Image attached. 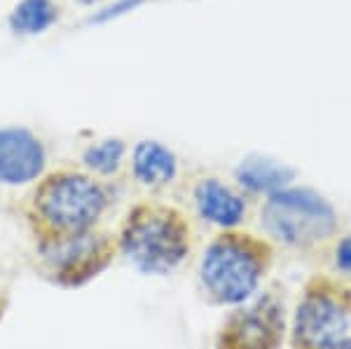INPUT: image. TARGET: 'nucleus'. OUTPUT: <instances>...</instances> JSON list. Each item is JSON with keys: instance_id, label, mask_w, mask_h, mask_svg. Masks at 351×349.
<instances>
[{"instance_id": "nucleus-1", "label": "nucleus", "mask_w": 351, "mask_h": 349, "mask_svg": "<svg viewBox=\"0 0 351 349\" xmlns=\"http://www.w3.org/2000/svg\"><path fill=\"white\" fill-rule=\"evenodd\" d=\"M122 246L141 272L167 274L188 253V232L171 213H148L129 223Z\"/></svg>"}, {"instance_id": "nucleus-2", "label": "nucleus", "mask_w": 351, "mask_h": 349, "mask_svg": "<svg viewBox=\"0 0 351 349\" xmlns=\"http://www.w3.org/2000/svg\"><path fill=\"white\" fill-rule=\"evenodd\" d=\"M38 206L54 228L75 234L101 216L106 209V193L82 173H61L43 185Z\"/></svg>"}, {"instance_id": "nucleus-3", "label": "nucleus", "mask_w": 351, "mask_h": 349, "mask_svg": "<svg viewBox=\"0 0 351 349\" xmlns=\"http://www.w3.org/2000/svg\"><path fill=\"white\" fill-rule=\"evenodd\" d=\"M265 225L274 237L288 244L324 239L335 230V213L319 195L307 190L274 193L265 209Z\"/></svg>"}, {"instance_id": "nucleus-4", "label": "nucleus", "mask_w": 351, "mask_h": 349, "mask_svg": "<svg viewBox=\"0 0 351 349\" xmlns=\"http://www.w3.org/2000/svg\"><path fill=\"white\" fill-rule=\"evenodd\" d=\"M202 279L218 300L241 302L258 286V258L239 241H218L204 256Z\"/></svg>"}, {"instance_id": "nucleus-5", "label": "nucleus", "mask_w": 351, "mask_h": 349, "mask_svg": "<svg viewBox=\"0 0 351 349\" xmlns=\"http://www.w3.org/2000/svg\"><path fill=\"white\" fill-rule=\"evenodd\" d=\"M349 317L328 298H309L298 309V335L311 349H351Z\"/></svg>"}, {"instance_id": "nucleus-6", "label": "nucleus", "mask_w": 351, "mask_h": 349, "mask_svg": "<svg viewBox=\"0 0 351 349\" xmlns=\"http://www.w3.org/2000/svg\"><path fill=\"white\" fill-rule=\"evenodd\" d=\"M45 169L43 143L19 127L0 129V183L24 185L36 181Z\"/></svg>"}, {"instance_id": "nucleus-7", "label": "nucleus", "mask_w": 351, "mask_h": 349, "mask_svg": "<svg viewBox=\"0 0 351 349\" xmlns=\"http://www.w3.org/2000/svg\"><path fill=\"white\" fill-rule=\"evenodd\" d=\"M195 200L202 218H206L208 223L228 228V225H237L243 216V202L216 178H208L197 185Z\"/></svg>"}, {"instance_id": "nucleus-8", "label": "nucleus", "mask_w": 351, "mask_h": 349, "mask_svg": "<svg viewBox=\"0 0 351 349\" xmlns=\"http://www.w3.org/2000/svg\"><path fill=\"white\" fill-rule=\"evenodd\" d=\"M134 173L145 185H164L176 176V157L157 141H141L134 148Z\"/></svg>"}, {"instance_id": "nucleus-9", "label": "nucleus", "mask_w": 351, "mask_h": 349, "mask_svg": "<svg viewBox=\"0 0 351 349\" xmlns=\"http://www.w3.org/2000/svg\"><path fill=\"white\" fill-rule=\"evenodd\" d=\"M293 176H295L293 169L267 160V157H248L237 169L239 183L246 185L248 190H256V193H279Z\"/></svg>"}, {"instance_id": "nucleus-10", "label": "nucleus", "mask_w": 351, "mask_h": 349, "mask_svg": "<svg viewBox=\"0 0 351 349\" xmlns=\"http://www.w3.org/2000/svg\"><path fill=\"white\" fill-rule=\"evenodd\" d=\"M54 21L56 8L52 0H21L10 16V26L24 36H36V33L47 31Z\"/></svg>"}, {"instance_id": "nucleus-11", "label": "nucleus", "mask_w": 351, "mask_h": 349, "mask_svg": "<svg viewBox=\"0 0 351 349\" xmlns=\"http://www.w3.org/2000/svg\"><path fill=\"white\" fill-rule=\"evenodd\" d=\"M96 251V241L92 239V234H71L68 239L54 244L52 249H47V258L61 269H71L77 267L87 261L89 256H94Z\"/></svg>"}, {"instance_id": "nucleus-12", "label": "nucleus", "mask_w": 351, "mask_h": 349, "mask_svg": "<svg viewBox=\"0 0 351 349\" xmlns=\"http://www.w3.org/2000/svg\"><path fill=\"white\" fill-rule=\"evenodd\" d=\"M124 157V143L117 139L101 141V143L92 145V148L84 153V165L99 173H112L117 171Z\"/></svg>"}, {"instance_id": "nucleus-13", "label": "nucleus", "mask_w": 351, "mask_h": 349, "mask_svg": "<svg viewBox=\"0 0 351 349\" xmlns=\"http://www.w3.org/2000/svg\"><path fill=\"white\" fill-rule=\"evenodd\" d=\"M234 345L237 349H260L265 347V340H267L269 330L267 324L258 317H241V322L234 326Z\"/></svg>"}, {"instance_id": "nucleus-14", "label": "nucleus", "mask_w": 351, "mask_h": 349, "mask_svg": "<svg viewBox=\"0 0 351 349\" xmlns=\"http://www.w3.org/2000/svg\"><path fill=\"white\" fill-rule=\"evenodd\" d=\"M145 0H117L115 5H108V8L104 10V12H99L94 16L92 21H96V24H101V21H110V19H117V16L132 12V10H136L138 5H143Z\"/></svg>"}, {"instance_id": "nucleus-15", "label": "nucleus", "mask_w": 351, "mask_h": 349, "mask_svg": "<svg viewBox=\"0 0 351 349\" xmlns=\"http://www.w3.org/2000/svg\"><path fill=\"white\" fill-rule=\"evenodd\" d=\"M337 261H339V265H342V269L351 272V237H347V239L342 241V244H339Z\"/></svg>"}]
</instances>
